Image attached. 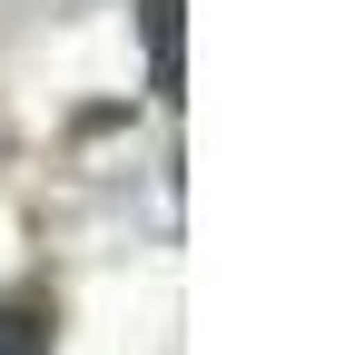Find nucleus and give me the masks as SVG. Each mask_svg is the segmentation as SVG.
I'll return each instance as SVG.
<instances>
[{"mask_svg": "<svg viewBox=\"0 0 355 355\" xmlns=\"http://www.w3.org/2000/svg\"><path fill=\"white\" fill-rule=\"evenodd\" d=\"M0 355H50V306H40V296L0 306Z\"/></svg>", "mask_w": 355, "mask_h": 355, "instance_id": "obj_2", "label": "nucleus"}, {"mask_svg": "<svg viewBox=\"0 0 355 355\" xmlns=\"http://www.w3.org/2000/svg\"><path fill=\"white\" fill-rule=\"evenodd\" d=\"M178 10H188V0H139V40H148V89L158 99H178Z\"/></svg>", "mask_w": 355, "mask_h": 355, "instance_id": "obj_1", "label": "nucleus"}]
</instances>
